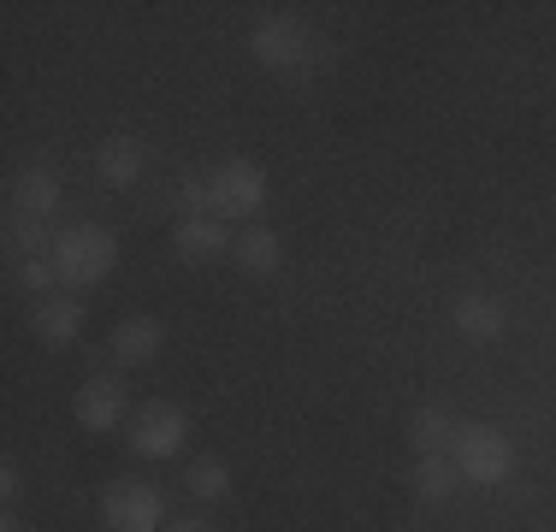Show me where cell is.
Returning a JSON list of instances; mask_svg holds the SVG:
<instances>
[{
  "instance_id": "obj_1",
  "label": "cell",
  "mask_w": 556,
  "mask_h": 532,
  "mask_svg": "<svg viewBox=\"0 0 556 532\" xmlns=\"http://www.w3.org/2000/svg\"><path fill=\"white\" fill-rule=\"evenodd\" d=\"M54 266H60V284L65 290H96L101 278H113L118 266V237L108 225L84 219V225H65L54 237Z\"/></svg>"
},
{
  "instance_id": "obj_2",
  "label": "cell",
  "mask_w": 556,
  "mask_h": 532,
  "mask_svg": "<svg viewBox=\"0 0 556 532\" xmlns=\"http://www.w3.org/2000/svg\"><path fill=\"white\" fill-rule=\"evenodd\" d=\"M249 53H255V65H267L278 77H302L320 65V42H314V30L302 18H290V12H267V18L249 30Z\"/></svg>"
},
{
  "instance_id": "obj_3",
  "label": "cell",
  "mask_w": 556,
  "mask_h": 532,
  "mask_svg": "<svg viewBox=\"0 0 556 532\" xmlns=\"http://www.w3.org/2000/svg\"><path fill=\"white\" fill-rule=\"evenodd\" d=\"M450 461H456V473L468 479V485H503V479L515 473V438L503 432L492 420H462L456 426V444H450Z\"/></svg>"
},
{
  "instance_id": "obj_4",
  "label": "cell",
  "mask_w": 556,
  "mask_h": 532,
  "mask_svg": "<svg viewBox=\"0 0 556 532\" xmlns=\"http://www.w3.org/2000/svg\"><path fill=\"white\" fill-rule=\"evenodd\" d=\"M101 521H108V532H166V503L149 479L125 473L101 491Z\"/></svg>"
},
{
  "instance_id": "obj_5",
  "label": "cell",
  "mask_w": 556,
  "mask_h": 532,
  "mask_svg": "<svg viewBox=\"0 0 556 532\" xmlns=\"http://www.w3.org/2000/svg\"><path fill=\"white\" fill-rule=\"evenodd\" d=\"M267 172L255 160H225V166L207 172V195H214V213L219 219H255L267 207Z\"/></svg>"
},
{
  "instance_id": "obj_6",
  "label": "cell",
  "mask_w": 556,
  "mask_h": 532,
  "mask_svg": "<svg viewBox=\"0 0 556 532\" xmlns=\"http://www.w3.org/2000/svg\"><path fill=\"white\" fill-rule=\"evenodd\" d=\"M125 444H130V456H142V461H172L190 444V415H184L178 403H142Z\"/></svg>"
},
{
  "instance_id": "obj_7",
  "label": "cell",
  "mask_w": 556,
  "mask_h": 532,
  "mask_svg": "<svg viewBox=\"0 0 556 532\" xmlns=\"http://www.w3.org/2000/svg\"><path fill=\"white\" fill-rule=\"evenodd\" d=\"M125 408H130V391L113 379V372H96V379H84L72 415H77L84 432H118V426H125Z\"/></svg>"
},
{
  "instance_id": "obj_8",
  "label": "cell",
  "mask_w": 556,
  "mask_h": 532,
  "mask_svg": "<svg viewBox=\"0 0 556 532\" xmlns=\"http://www.w3.org/2000/svg\"><path fill=\"white\" fill-rule=\"evenodd\" d=\"M172 249H178V255L190 261V266H207V261L231 255L237 237L225 231L219 213H202V219H178V225H172Z\"/></svg>"
},
{
  "instance_id": "obj_9",
  "label": "cell",
  "mask_w": 556,
  "mask_h": 532,
  "mask_svg": "<svg viewBox=\"0 0 556 532\" xmlns=\"http://www.w3.org/2000/svg\"><path fill=\"white\" fill-rule=\"evenodd\" d=\"M96 172L101 183H113V190H130V183H142V172H149V142L130 137V130H118L96 149Z\"/></svg>"
},
{
  "instance_id": "obj_10",
  "label": "cell",
  "mask_w": 556,
  "mask_h": 532,
  "mask_svg": "<svg viewBox=\"0 0 556 532\" xmlns=\"http://www.w3.org/2000/svg\"><path fill=\"white\" fill-rule=\"evenodd\" d=\"M60 195H65V183H60V172L54 166H24L18 178H12V213H30V219H54L60 213Z\"/></svg>"
},
{
  "instance_id": "obj_11",
  "label": "cell",
  "mask_w": 556,
  "mask_h": 532,
  "mask_svg": "<svg viewBox=\"0 0 556 532\" xmlns=\"http://www.w3.org/2000/svg\"><path fill=\"white\" fill-rule=\"evenodd\" d=\"M161 343H166V326L154 314H130V319H118L113 326V362L118 367H149L154 355H161Z\"/></svg>"
},
{
  "instance_id": "obj_12",
  "label": "cell",
  "mask_w": 556,
  "mask_h": 532,
  "mask_svg": "<svg viewBox=\"0 0 556 532\" xmlns=\"http://www.w3.org/2000/svg\"><path fill=\"white\" fill-rule=\"evenodd\" d=\"M30 326H36V338H42V343L65 350V343L84 338V302H77V296H42V302H36V314H30Z\"/></svg>"
},
{
  "instance_id": "obj_13",
  "label": "cell",
  "mask_w": 556,
  "mask_h": 532,
  "mask_svg": "<svg viewBox=\"0 0 556 532\" xmlns=\"http://www.w3.org/2000/svg\"><path fill=\"white\" fill-rule=\"evenodd\" d=\"M456 331L468 343H497L509 331V314H503L497 296H462L456 302Z\"/></svg>"
},
{
  "instance_id": "obj_14",
  "label": "cell",
  "mask_w": 556,
  "mask_h": 532,
  "mask_svg": "<svg viewBox=\"0 0 556 532\" xmlns=\"http://www.w3.org/2000/svg\"><path fill=\"white\" fill-rule=\"evenodd\" d=\"M456 415L450 408H439V403H427V408H415L408 415V444L420 449V456H450V444H456Z\"/></svg>"
},
{
  "instance_id": "obj_15",
  "label": "cell",
  "mask_w": 556,
  "mask_h": 532,
  "mask_svg": "<svg viewBox=\"0 0 556 532\" xmlns=\"http://www.w3.org/2000/svg\"><path fill=\"white\" fill-rule=\"evenodd\" d=\"M237 266H243V273H255V278H267V273H278V266H285V237L273 231V225H249L243 237H237Z\"/></svg>"
},
{
  "instance_id": "obj_16",
  "label": "cell",
  "mask_w": 556,
  "mask_h": 532,
  "mask_svg": "<svg viewBox=\"0 0 556 532\" xmlns=\"http://www.w3.org/2000/svg\"><path fill=\"white\" fill-rule=\"evenodd\" d=\"M456 485H462V473H456V461H450V456H420L415 461V497L420 503L439 509V503L456 497Z\"/></svg>"
},
{
  "instance_id": "obj_17",
  "label": "cell",
  "mask_w": 556,
  "mask_h": 532,
  "mask_svg": "<svg viewBox=\"0 0 556 532\" xmlns=\"http://www.w3.org/2000/svg\"><path fill=\"white\" fill-rule=\"evenodd\" d=\"M54 237H60V231H48V219H30V213H7V243H12V255H18V261L54 255Z\"/></svg>"
},
{
  "instance_id": "obj_18",
  "label": "cell",
  "mask_w": 556,
  "mask_h": 532,
  "mask_svg": "<svg viewBox=\"0 0 556 532\" xmlns=\"http://www.w3.org/2000/svg\"><path fill=\"white\" fill-rule=\"evenodd\" d=\"M184 491H190L195 503H219L225 491H231V468H225L219 456H202V461H190V473H184Z\"/></svg>"
},
{
  "instance_id": "obj_19",
  "label": "cell",
  "mask_w": 556,
  "mask_h": 532,
  "mask_svg": "<svg viewBox=\"0 0 556 532\" xmlns=\"http://www.w3.org/2000/svg\"><path fill=\"white\" fill-rule=\"evenodd\" d=\"M172 207H178V219H202V213H214L207 178H178V190H172Z\"/></svg>"
},
{
  "instance_id": "obj_20",
  "label": "cell",
  "mask_w": 556,
  "mask_h": 532,
  "mask_svg": "<svg viewBox=\"0 0 556 532\" xmlns=\"http://www.w3.org/2000/svg\"><path fill=\"white\" fill-rule=\"evenodd\" d=\"M18 284L30 290V296H48V290L60 284V266H54V255H30V261H18Z\"/></svg>"
},
{
  "instance_id": "obj_21",
  "label": "cell",
  "mask_w": 556,
  "mask_h": 532,
  "mask_svg": "<svg viewBox=\"0 0 556 532\" xmlns=\"http://www.w3.org/2000/svg\"><path fill=\"white\" fill-rule=\"evenodd\" d=\"M18 461H0V497H7V509H12V503H18Z\"/></svg>"
},
{
  "instance_id": "obj_22",
  "label": "cell",
  "mask_w": 556,
  "mask_h": 532,
  "mask_svg": "<svg viewBox=\"0 0 556 532\" xmlns=\"http://www.w3.org/2000/svg\"><path fill=\"white\" fill-rule=\"evenodd\" d=\"M166 532H214V527H207V521H172Z\"/></svg>"
},
{
  "instance_id": "obj_23",
  "label": "cell",
  "mask_w": 556,
  "mask_h": 532,
  "mask_svg": "<svg viewBox=\"0 0 556 532\" xmlns=\"http://www.w3.org/2000/svg\"><path fill=\"white\" fill-rule=\"evenodd\" d=\"M0 532H24V521H18V515H12V509H7V515H0Z\"/></svg>"
}]
</instances>
